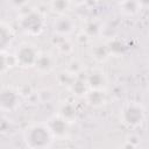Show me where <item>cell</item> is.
Here are the masks:
<instances>
[{"mask_svg": "<svg viewBox=\"0 0 149 149\" xmlns=\"http://www.w3.org/2000/svg\"><path fill=\"white\" fill-rule=\"evenodd\" d=\"M36 99L41 102V104H48V102H51L55 98V93L51 88L49 87H44V88H41L38 90L36 93Z\"/></svg>", "mask_w": 149, "mask_h": 149, "instance_id": "ffe728a7", "label": "cell"}, {"mask_svg": "<svg viewBox=\"0 0 149 149\" xmlns=\"http://www.w3.org/2000/svg\"><path fill=\"white\" fill-rule=\"evenodd\" d=\"M121 15L126 17H135L142 10V2L140 1H121L118 3Z\"/></svg>", "mask_w": 149, "mask_h": 149, "instance_id": "4fadbf2b", "label": "cell"}, {"mask_svg": "<svg viewBox=\"0 0 149 149\" xmlns=\"http://www.w3.org/2000/svg\"><path fill=\"white\" fill-rule=\"evenodd\" d=\"M57 115H59L62 119H64L65 121H68L69 123H73L77 121V116H78V111L74 106V104L70 102V101H64L59 105L58 107V112Z\"/></svg>", "mask_w": 149, "mask_h": 149, "instance_id": "5bb4252c", "label": "cell"}, {"mask_svg": "<svg viewBox=\"0 0 149 149\" xmlns=\"http://www.w3.org/2000/svg\"><path fill=\"white\" fill-rule=\"evenodd\" d=\"M57 65V61L56 57L51 54V52H40V56L35 63L34 69L41 73V74H49L51 73Z\"/></svg>", "mask_w": 149, "mask_h": 149, "instance_id": "9c48e42d", "label": "cell"}, {"mask_svg": "<svg viewBox=\"0 0 149 149\" xmlns=\"http://www.w3.org/2000/svg\"><path fill=\"white\" fill-rule=\"evenodd\" d=\"M68 88L71 91L72 94H74L76 97H80V98H84V95L88 91V86L85 81V78L83 77L74 78Z\"/></svg>", "mask_w": 149, "mask_h": 149, "instance_id": "ac0fdd59", "label": "cell"}, {"mask_svg": "<svg viewBox=\"0 0 149 149\" xmlns=\"http://www.w3.org/2000/svg\"><path fill=\"white\" fill-rule=\"evenodd\" d=\"M76 20L68 14L56 16L51 24L52 33L58 37H70L76 31Z\"/></svg>", "mask_w": 149, "mask_h": 149, "instance_id": "5b68a950", "label": "cell"}, {"mask_svg": "<svg viewBox=\"0 0 149 149\" xmlns=\"http://www.w3.org/2000/svg\"><path fill=\"white\" fill-rule=\"evenodd\" d=\"M22 137L28 149H50L55 141L45 122L29 125L23 130Z\"/></svg>", "mask_w": 149, "mask_h": 149, "instance_id": "6da1fadb", "label": "cell"}, {"mask_svg": "<svg viewBox=\"0 0 149 149\" xmlns=\"http://www.w3.org/2000/svg\"><path fill=\"white\" fill-rule=\"evenodd\" d=\"M84 99L87 105L98 108L107 102V94L105 90H88L84 95Z\"/></svg>", "mask_w": 149, "mask_h": 149, "instance_id": "7c38bea8", "label": "cell"}, {"mask_svg": "<svg viewBox=\"0 0 149 149\" xmlns=\"http://www.w3.org/2000/svg\"><path fill=\"white\" fill-rule=\"evenodd\" d=\"M64 71L66 73H69L71 77H73V78L81 77V74L85 71V63L81 59L77 58V57H72L71 59L68 61Z\"/></svg>", "mask_w": 149, "mask_h": 149, "instance_id": "9a60e30c", "label": "cell"}, {"mask_svg": "<svg viewBox=\"0 0 149 149\" xmlns=\"http://www.w3.org/2000/svg\"><path fill=\"white\" fill-rule=\"evenodd\" d=\"M74 78L73 77H71L69 73H66L65 71H63V72H61L59 74H58V77H57V80H58V83H59V85H66L68 87L70 86V84L72 83V80H73Z\"/></svg>", "mask_w": 149, "mask_h": 149, "instance_id": "7402d4cb", "label": "cell"}, {"mask_svg": "<svg viewBox=\"0 0 149 149\" xmlns=\"http://www.w3.org/2000/svg\"><path fill=\"white\" fill-rule=\"evenodd\" d=\"M81 31L93 41L94 37H98L102 33V23L97 19H90L83 26Z\"/></svg>", "mask_w": 149, "mask_h": 149, "instance_id": "2e32d148", "label": "cell"}, {"mask_svg": "<svg viewBox=\"0 0 149 149\" xmlns=\"http://www.w3.org/2000/svg\"><path fill=\"white\" fill-rule=\"evenodd\" d=\"M55 37L57 40V42H55V48L58 54L69 56L73 52L74 42L70 37H58V36H55Z\"/></svg>", "mask_w": 149, "mask_h": 149, "instance_id": "e0dca14e", "label": "cell"}, {"mask_svg": "<svg viewBox=\"0 0 149 149\" xmlns=\"http://www.w3.org/2000/svg\"><path fill=\"white\" fill-rule=\"evenodd\" d=\"M21 105V97L19 92L13 87L0 88V111L2 112H15Z\"/></svg>", "mask_w": 149, "mask_h": 149, "instance_id": "8992f818", "label": "cell"}, {"mask_svg": "<svg viewBox=\"0 0 149 149\" xmlns=\"http://www.w3.org/2000/svg\"><path fill=\"white\" fill-rule=\"evenodd\" d=\"M72 2L66 1V0H55V1H50L48 2V7L50 8L51 12L56 13L57 16L58 15H65L69 10H71Z\"/></svg>", "mask_w": 149, "mask_h": 149, "instance_id": "d6986e66", "label": "cell"}, {"mask_svg": "<svg viewBox=\"0 0 149 149\" xmlns=\"http://www.w3.org/2000/svg\"><path fill=\"white\" fill-rule=\"evenodd\" d=\"M49 127L55 140H66L71 133V123L62 119L59 115L55 114L48 119L45 122Z\"/></svg>", "mask_w": 149, "mask_h": 149, "instance_id": "52a82bcc", "label": "cell"}, {"mask_svg": "<svg viewBox=\"0 0 149 149\" xmlns=\"http://www.w3.org/2000/svg\"><path fill=\"white\" fill-rule=\"evenodd\" d=\"M19 26L21 30L29 36H37L45 28V19L41 12L31 8L29 12L19 16Z\"/></svg>", "mask_w": 149, "mask_h": 149, "instance_id": "3957f363", "label": "cell"}, {"mask_svg": "<svg viewBox=\"0 0 149 149\" xmlns=\"http://www.w3.org/2000/svg\"><path fill=\"white\" fill-rule=\"evenodd\" d=\"M14 37L15 33L13 28L8 23L0 21V54H6V51L12 47Z\"/></svg>", "mask_w": 149, "mask_h": 149, "instance_id": "8fae6325", "label": "cell"}, {"mask_svg": "<svg viewBox=\"0 0 149 149\" xmlns=\"http://www.w3.org/2000/svg\"><path fill=\"white\" fill-rule=\"evenodd\" d=\"M40 50L36 44L31 42H22L13 55L15 65L23 69H31L35 66V63L40 56Z\"/></svg>", "mask_w": 149, "mask_h": 149, "instance_id": "277c9868", "label": "cell"}, {"mask_svg": "<svg viewBox=\"0 0 149 149\" xmlns=\"http://www.w3.org/2000/svg\"><path fill=\"white\" fill-rule=\"evenodd\" d=\"M85 81L88 90H106L108 79L105 71H102L100 68H94L86 74Z\"/></svg>", "mask_w": 149, "mask_h": 149, "instance_id": "ba28073f", "label": "cell"}, {"mask_svg": "<svg viewBox=\"0 0 149 149\" xmlns=\"http://www.w3.org/2000/svg\"><path fill=\"white\" fill-rule=\"evenodd\" d=\"M10 58L8 55L6 54H0V74L7 72L14 64L10 63Z\"/></svg>", "mask_w": 149, "mask_h": 149, "instance_id": "44dd1931", "label": "cell"}, {"mask_svg": "<svg viewBox=\"0 0 149 149\" xmlns=\"http://www.w3.org/2000/svg\"><path fill=\"white\" fill-rule=\"evenodd\" d=\"M88 54L91 58L94 59L97 63H105L112 56L108 44L101 41H95V42L92 41L91 47L88 48Z\"/></svg>", "mask_w": 149, "mask_h": 149, "instance_id": "30bf717a", "label": "cell"}, {"mask_svg": "<svg viewBox=\"0 0 149 149\" xmlns=\"http://www.w3.org/2000/svg\"><path fill=\"white\" fill-rule=\"evenodd\" d=\"M16 91L19 92V94H20L21 98H26V97L30 95L31 93H34V92H33V88H31V86H30L29 84H23V85H21L20 88H17Z\"/></svg>", "mask_w": 149, "mask_h": 149, "instance_id": "603a6c76", "label": "cell"}, {"mask_svg": "<svg viewBox=\"0 0 149 149\" xmlns=\"http://www.w3.org/2000/svg\"><path fill=\"white\" fill-rule=\"evenodd\" d=\"M119 120L129 129L139 128L146 121V108L139 101H127L120 108Z\"/></svg>", "mask_w": 149, "mask_h": 149, "instance_id": "7a4b0ae2", "label": "cell"}]
</instances>
